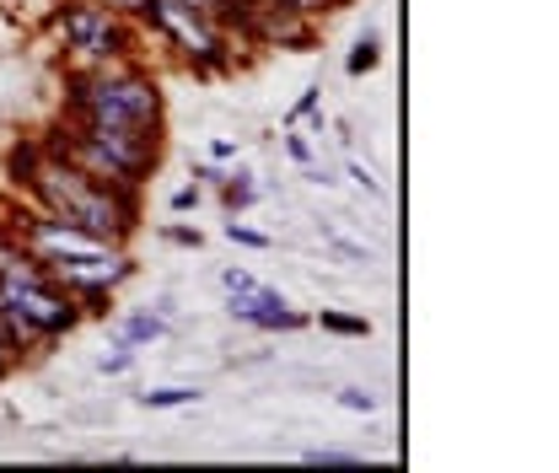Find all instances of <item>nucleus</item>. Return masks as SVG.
Wrapping results in <instances>:
<instances>
[{"label": "nucleus", "mask_w": 559, "mask_h": 473, "mask_svg": "<svg viewBox=\"0 0 559 473\" xmlns=\"http://www.w3.org/2000/svg\"><path fill=\"white\" fill-rule=\"evenodd\" d=\"M11 178L33 210H49V215H60L92 237H108V243H135L140 189H119V184L81 173L75 162L55 156L44 140H22L11 151Z\"/></svg>", "instance_id": "obj_1"}, {"label": "nucleus", "mask_w": 559, "mask_h": 473, "mask_svg": "<svg viewBox=\"0 0 559 473\" xmlns=\"http://www.w3.org/2000/svg\"><path fill=\"white\" fill-rule=\"evenodd\" d=\"M66 119L124 125V130H167V92L140 60L66 70Z\"/></svg>", "instance_id": "obj_2"}, {"label": "nucleus", "mask_w": 559, "mask_h": 473, "mask_svg": "<svg viewBox=\"0 0 559 473\" xmlns=\"http://www.w3.org/2000/svg\"><path fill=\"white\" fill-rule=\"evenodd\" d=\"M55 156L75 162L81 173L119 184V189H145L156 162H162V130H124V125H92V119H66L44 135Z\"/></svg>", "instance_id": "obj_3"}, {"label": "nucleus", "mask_w": 559, "mask_h": 473, "mask_svg": "<svg viewBox=\"0 0 559 473\" xmlns=\"http://www.w3.org/2000/svg\"><path fill=\"white\" fill-rule=\"evenodd\" d=\"M44 33L55 38V49L66 55V70L86 66H114V60H135L140 49V22L103 5V0H60L55 16L44 22Z\"/></svg>", "instance_id": "obj_4"}, {"label": "nucleus", "mask_w": 559, "mask_h": 473, "mask_svg": "<svg viewBox=\"0 0 559 473\" xmlns=\"http://www.w3.org/2000/svg\"><path fill=\"white\" fill-rule=\"evenodd\" d=\"M135 22L145 38H156L178 66H189L194 75H221L237 60V38L215 16L183 5V0H145L135 11Z\"/></svg>", "instance_id": "obj_5"}, {"label": "nucleus", "mask_w": 559, "mask_h": 473, "mask_svg": "<svg viewBox=\"0 0 559 473\" xmlns=\"http://www.w3.org/2000/svg\"><path fill=\"white\" fill-rule=\"evenodd\" d=\"M226 318L242 323V329H259V334H296V329L312 323L301 307H290L275 285H264V280H253L242 291H226Z\"/></svg>", "instance_id": "obj_6"}, {"label": "nucleus", "mask_w": 559, "mask_h": 473, "mask_svg": "<svg viewBox=\"0 0 559 473\" xmlns=\"http://www.w3.org/2000/svg\"><path fill=\"white\" fill-rule=\"evenodd\" d=\"M114 339L135 344V350H151V344H167L173 339V318L162 307H130L119 323H114Z\"/></svg>", "instance_id": "obj_7"}, {"label": "nucleus", "mask_w": 559, "mask_h": 473, "mask_svg": "<svg viewBox=\"0 0 559 473\" xmlns=\"http://www.w3.org/2000/svg\"><path fill=\"white\" fill-rule=\"evenodd\" d=\"M215 194H221V204H226L231 215H242V210H253V204L264 200V189H259V178H253L248 167H231V173H226V184H221Z\"/></svg>", "instance_id": "obj_8"}, {"label": "nucleus", "mask_w": 559, "mask_h": 473, "mask_svg": "<svg viewBox=\"0 0 559 473\" xmlns=\"http://www.w3.org/2000/svg\"><path fill=\"white\" fill-rule=\"evenodd\" d=\"M312 323H318L323 334H340V339H371V323H366L360 312H345V307H323Z\"/></svg>", "instance_id": "obj_9"}, {"label": "nucleus", "mask_w": 559, "mask_h": 473, "mask_svg": "<svg viewBox=\"0 0 559 473\" xmlns=\"http://www.w3.org/2000/svg\"><path fill=\"white\" fill-rule=\"evenodd\" d=\"M205 399L200 388H189V382H173V388H151V393H140V404L145 409H194Z\"/></svg>", "instance_id": "obj_10"}, {"label": "nucleus", "mask_w": 559, "mask_h": 473, "mask_svg": "<svg viewBox=\"0 0 559 473\" xmlns=\"http://www.w3.org/2000/svg\"><path fill=\"white\" fill-rule=\"evenodd\" d=\"M97 371H103V377H130V371H135V344L114 339V350L97 355Z\"/></svg>", "instance_id": "obj_11"}, {"label": "nucleus", "mask_w": 559, "mask_h": 473, "mask_svg": "<svg viewBox=\"0 0 559 473\" xmlns=\"http://www.w3.org/2000/svg\"><path fill=\"white\" fill-rule=\"evenodd\" d=\"M377 66H382V44H377V38H360V44L349 49V60H345V70L355 75V81H360V75H371Z\"/></svg>", "instance_id": "obj_12"}, {"label": "nucleus", "mask_w": 559, "mask_h": 473, "mask_svg": "<svg viewBox=\"0 0 559 473\" xmlns=\"http://www.w3.org/2000/svg\"><path fill=\"white\" fill-rule=\"evenodd\" d=\"M301 463H307V469H360V458H355V452H340V447H307Z\"/></svg>", "instance_id": "obj_13"}, {"label": "nucleus", "mask_w": 559, "mask_h": 473, "mask_svg": "<svg viewBox=\"0 0 559 473\" xmlns=\"http://www.w3.org/2000/svg\"><path fill=\"white\" fill-rule=\"evenodd\" d=\"M156 237H162L167 248H189V253H200V248H205V232H200V226H178V221L156 226Z\"/></svg>", "instance_id": "obj_14"}, {"label": "nucleus", "mask_w": 559, "mask_h": 473, "mask_svg": "<svg viewBox=\"0 0 559 473\" xmlns=\"http://www.w3.org/2000/svg\"><path fill=\"white\" fill-rule=\"evenodd\" d=\"M226 237H231L237 248H275V237H270V232H259V226H242L237 215L226 221Z\"/></svg>", "instance_id": "obj_15"}, {"label": "nucleus", "mask_w": 559, "mask_h": 473, "mask_svg": "<svg viewBox=\"0 0 559 473\" xmlns=\"http://www.w3.org/2000/svg\"><path fill=\"white\" fill-rule=\"evenodd\" d=\"M280 5H290V11H301V16L323 22V16H334L340 5H349V0H280Z\"/></svg>", "instance_id": "obj_16"}, {"label": "nucleus", "mask_w": 559, "mask_h": 473, "mask_svg": "<svg viewBox=\"0 0 559 473\" xmlns=\"http://www.w3.org/2000/svg\"><path fill=\"white\" fill-rule=\"evenodd\" d=\"M285 156H290L296 167H312V162H318V145H312L307 135H296V130H290V135H285Z\"/></svg>", "instance_id": "obj_17"}, {"label": "nucleus", "mask_w": 559, "mask_h": 473, "mask_svg": "<svg viewBox=\"0 0 559 473\" xmlns=\"http://www.w3.org/2000/svg\"><path fill=\"white\" fill-rule=\"evenodd\" d=\"M318 97H323V86H307L296 103H290V114H285V125H301L307 114H318Z\"/></svg>", "instance_id": "obj_18"}, {"label": "nucleus", "mask_w": 559, "mask_h": 473, "mask_svg": "<svg viewBox=\"0 0 559 473\" xmlns=\"http://www.w3.org/2000/svg\"><path fill=\"white\" fill-rule=\"evenodd\" d=\"M189 178H194L200 189H221V184H226V167H221V162H194Z\"/></svg>", "instance_id": "obj_19"}, {"label": "nucleus", "mask_w": 559, "mask_h": 473, "mask_svg": "<svg viewBox=\"0 0 559 473\" xmlns=\"http://www.w3.org/2000/svg\"><path fill=\"white\" fill-rule=\"evenodd\" d=\"M340 409H349V414H371V409H377V393H366V388H340Z\"/></svg>", "instance_id": "obj_20"}, {"label": "nucleus", "mask_w": 559, "mask_h": 473, "mask_svg": "<svg viewBox=\"0 0 559 473\" xmlns=\"http://www.w3.org/2000/svg\"><path fill=\"white\" fill-rule=\"evenodd\" d=\"M200 200H205V189L200 184H183V189H173V215H189V210H200Z\"/></svg>", "instance_id": "obj_21"}, {"label": "nucleus", "mask_w": 559, "mask_h": 473, "mask_svg": "<svg viewBox=\"0 0 559 473\" xmlns=\"http://www.w3.org/2000/svg\"><path fill=\"white\" fill-rule=\"evenodd\" d=\"M349 178H355V184H360L366 194H382V178H377V173H371L366 162H349Z\"/></svg>", "instance_id": "obj_22"}, {"label": "nucleus", "mask_w": 559, "mask_h": 473, "mask_svg": "<svg viewBox=\"0 0 559 473\" xmlns=\"http://www.w3.org/2000/svg\"><path fill=\"white\" fill-rule=\"evenodd\" d=\"M323 243H329L334 253H345V259H366V264H371V253H366V248H355V243H345V237H334V232H329Z\"/></svg>", "instance_id": "obj_23"}, {"label": "nucleus", "mask_w": 559, "mask_h": 473, "mask_svg": "<svg viewBox=\"0 0 559 473\" xmlns=\"http://www.w3.org/2000/svg\"><path fill=\"white\" fill-rule=\"evenodd\" d=\"M242 285H253V274L248 270H237V264H231V270H221V291H242Z\"/></svg>", "instance_id": "obj_24"}, {"label": "nucleus", "mask_w": 559, "mask_h": 473, "mask_svg": "<svg viewBox=\"0 0 559 473\" xmlns=\"http://www.w3.org/2000/svg\"><path fill=\"white\" fill-rule=\"evenodd\" d=\"M183 5H194V11H205V16H215V22H221V16L231 11V0H183Z\"/></svg>", "instance_id": "obj_25"}, {"label": "nucleus", "mask_w": 559, "mask_h": 473, "mask_svg": "<svg viewBox=\"0 0 559 473\" xmlns=\"http://www.w3.org/2000/svg\"><path fill=\"white\" fill-rule=\"evenodd\" d=\"M210 162H237V140H210Z\"/></svg>", "instance_id": "obj_26"}, {"label": "nucleus", "mask_w": 559, "mask_h": 473, "mask_svg": "<svg viewBox=\"0 0 559 473\" xmlns=\"http://www.w3.org/2000/svg\"><path fill=\"white\" fill-rule=\"evenodd\" d=\"M103 5H114V11H124V16H135L140 5H145V0H103Z\"/></svg>", "instance_id": "obj_27"}, {"label": "nucleus", "mask_w": 559, "mask_h": 473, "mask_svg": "<svg viewBox=\"0 0 559 473\" xmlns=\"http://www.w3.org/2000/svg\"><path fill=\"white\" fill-rule=\"evenodd\" d=\"M11 371H16V360H11V350H5V344H0V382H5V377H11Z\"/></svg>", "instance_id": "obj_28"}, {"label": "nucleus", "mask_w": 559, "mask_h": 473, "mask_svg": "<svg viewBox=\"0 0 559 473\" xmlns=\"http://www.w3.org/2000/svg\"><path fill=\"white\" fill-rule=\"evenodd\" d=\"M22 5H27V0H0V11H11V16H22Z\"/></svg>", "instance_id": "obj_29"}]
</instances>
